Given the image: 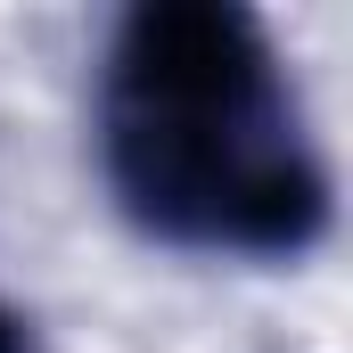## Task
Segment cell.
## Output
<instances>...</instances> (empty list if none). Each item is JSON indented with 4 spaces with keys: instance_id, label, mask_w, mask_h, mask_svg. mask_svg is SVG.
Returning <instances> with one entry per match:
<instances>
[{
    "instance_id": "cell-1",
    "label": "cell",
    "mask_w": 353,
    "mask_h": 353,
    "mask_svg": "<svg viewBox=\"0 0 353 353\" xmlns=\"http://www.w3.org/2000/svg\"><path fill=\"white\" fill-rule=\"evenodd\" d=\"M99 173L181 255L296 263L329 239L337 189L304 99L239 0H140L99 66Z\"/></svg>"
},
{
    "instance_id": "cell-2",
    "label": "cell",
    "mask_w": 353,
    "mask_h": 353,
    "mask_svg": "<svg viewBox=\"0 0 353 353\" xmlns=\"http://www.w3.org/2000/svg\"><path fill=\"white\" fill-rule=\"evenodd\" d=\"M0 353H33V337H25V321L0 304Z\"/></svg>"
}]
</instances>
